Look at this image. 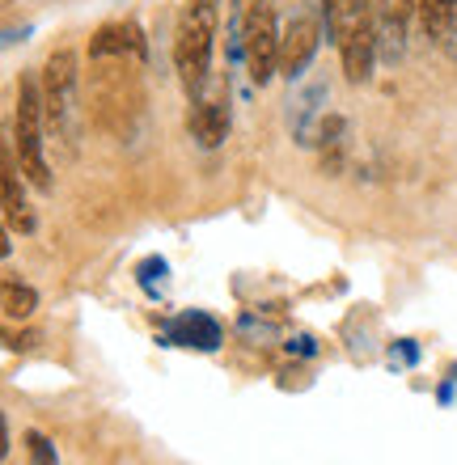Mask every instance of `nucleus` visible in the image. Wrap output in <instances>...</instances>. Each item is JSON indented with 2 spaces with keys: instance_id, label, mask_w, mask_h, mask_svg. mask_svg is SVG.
Wrapping results in <instances>:
<instances>
[{
  "instance_id": "nucleus-1",
  "label": "nucleus",
  "mask_w": 457,
  "mask_h": 465,
  "mask_svg": "<svg viewBox=\"0 0 457 465\" xmlns=\"http://www.w3.org/2000/svg\"><path fill=\"white\" fill-rule=\"evenodd\" d=\"M326 35L343 55V73L352 85H364L377 64V17L373 0H322Z\"/></svg>"
},
{
  "instance_id": "nucleus-2",
  "label": "nucleus",
  "mask_w": 457,
  "mask_h": 465,
  "mask_svg": "<svg viewBox=\"0 0 457 465\" xmlns=\"http://www.w3.org/2000/svg\"><path fill=\"white\" fill-rule=\"evenodd\" d=\"M216 0H186V9L178 13V30H174V68L183 76L186 94L212 81V51H216Z\"/></svg>"
},
{
  "instance_id": "nucleus-3",
  "label": "nucleus",
  "mask_w": 457,
  "mask_h": 465,
  "mask_svg": "<svg viewBox=\"0 0 457 465\" xmlns=\"http://www.w3.org/2000/svg\"><path fill=\"white\" fill-rule=\"evenodd\" d=\"M47 111H43V89L38 81L17 85V119H13V153L22 161V173L38 191H51V165H47Z\"/></svg>"
},
{
  "instance_id": "nucleus-4",
  "label": "nucleus",
  "mask_w": 457,
  "mask_h": 465,
  "mask_svg": "<svg viewBox=\"0 0 457 465\" xmlns=\"http://www.w3.org/2000/svg\"><path fill=\"white\" fill-rule=\"evenodd\" d=\"M242 60L254 85H267L280 73V30H275V13L267 0L246 5L242 17Z\"/></svg>"
},
{
  "instance_id": "nucleus-5",
  "label": "nucleus",
  "mask_w": 457,
  "mask_h": 465,
  "mask_svg": "<svg viewBox=\"0 0 457 465\" xmlns=\"http://www.w3.org/2000/svg\"><path fill=\"white\" fill-rule=\"evenodd\" d=\"M76 85H81V73H76V55L73 51H51L47 64H43V111H47V127L55 135H73L76 123Z\"/></svg>"
},
{
  "instance_id": "nucleus-6",
  "label": "nucleus",
  "mask_w": 457,
  "mask_h": 465,
  "mask_svg": "<svg viewBox=\"0 0 457 465\" xmlns=\"http://www.w3.org/2000/svg\"><path fill=\"white\" fill-rule=\"evenodd\" d=\"M186 127L204 148H221L224 135H229V81L212 76L208 85L191 94V114H186Z\"/></svg>"
},
{
  "instance_id": "nucleus-7",
  "label": "nucleus",
  "mask_w": 457,
  "mask_h": 465,
  "mask_svg": "<svg viewBox=\"0 0 457 465\" xmlns=\"http://www.w3.org/2000/svg\"><path fill=\"white\" fill-rule=\"evenodd\" d=\"M326 102H331V85L326 81H309L301 94H293L288 102V132L301 148H313L326 123Z\"/></svg>"
},
{
  "instance_id": "nucleus-8",
  "label": "nucleus",
  "mask_w": 457,
  "mask_h": 465,
  "mask_svg": "<svg viewBox=\"0 0 457 465\" xmlns=\"http://www.w3.org/2000/svg\"><path fill=\"white\" fill-rule=\"evenodd\" d=\"M161 343L165 347H186V351H216L224 343L221 322L204 313V309H191V313H174L161 331Z\"/></svg>"
},
{
  "instance_id": "nucleus-9",
  "label": "nucleus",
  "mask_w": 457,
  "mask_h": 465,
  "mask_svg": "<svg viewBox=\"0 0 457 465\" xmlns=\"http://www.w3.org/2000/svg\"><path fill=\"white\" fill-rule=\"evenodd\" d=\"M318 43H322V25L313 17H305V13L293 17L284 25V35H280V73L288 81H301L305 68L313 64V55H318Z\"/></svg>"
},
{
  "instance_id": "nucleus-10",
  "label": "nucleus",
  "mask_w": 457,
  "mask_h": 465,
  "mask_svg": "<svg viewBox=\"0 0 457 465\" xmlns=\"http://www.w3.org/2000/svg\"><path fill=\"white\" fill-rule=\"evenodd\" d=\"M420 9V0H373V17H377V55L385 64H398L407 51V22Z\"/></svg>"
},
{
  "instance_id": "nucleus-11",
  "label": "nucleus",
  "mask_w": 457,
  "mask_h": 465,
  "mask_svg": "<svg viewBox=\"0 0 457 465\" xmlns=\"http://www.w3.org/2000/svg\"><path fill=\"white\" fill-rule=\"evenodd\" d=\"M89 55L94 60H106V55H136V60H144V35H140L136 22H111L89 38Z\"/></svg>"
},
{
  "instance_id": "nucleus-12",
  "label": "nucleus",
  "mask_w": 457,
  "mask_h": 465,
  "mask_svg": "<svg viewBox=\"0 0 457 465\" xmlns=\"http://www.w3.org/2000/svg\"><path fill=\"white\" fill-rule=\"evenodd\" d=\"M5 224L13 232H35V216L25 208V195H22V183H17V170H13V153H5Z\"/></svg>"
},
{
  "instance_id": "nucleus-13",
  "label": "nucleus",
  "mask_w": 457,
  "mask_h": 465,
  "mask_svg": "<svg viewBox=\"0 0 457 465\" xmlns=\"http://www.w3.org/2000/svg\"><path fill=\"white\" fill-rule=\"evenodd\" d=\"M420 22H423V30H428L436 43L453 38V30H457V0H420Z\"/></svg>"
},
{
  "instance_id": "nucleus-14",
  "label": "nucleus",
  "mask_w": 457,
  "mask_h": 465,
  "mask_svg": "<svg viewBox=\"0 0 457 465\" xmlns=\"http://www.w3.org/2000/svg\"><path fill=\"white\" fill-rule=\"evenodd\" d=\"M0 305H5V318L17 322V318H30L38 309V292L30 288V283H22L17 275H5V283H0Z\"/></svg>"
},
{
  "instance_id": "nucleus-15",
  "label": "nucleus",
  "mask_w": 457,
  "mask_h": 465,
  "mask_svg": "<svg viewBox=\"0 0 457 465\" xmlns=\"http://www.w3.org/2000/svg\"><path fill=\"white\" fill-rule=\"evenodd\" d=\"M165 280H170V262H165L161 254H149V258H144V262L136 267V283L153 296V301L165 292Z\"/></svg>"
},
{
  "instance_id": "nucleus-16",
  "label": "nucleus",
  "mask_w": 457,
  "mask_h": 465,
  "mask_svg": "<svg viewBox=\"0 0 457 465\" xmlns=\"http://www.w3.org/2000/svg\"><path fill=\"white\" fill-rule=\"evenodd\" d=\"M25 453H30L35 465H55L60 461V457H55V444H51L43 431H25Z\"/></svg>"
},
{
  "instance_id": "nucleus-17",
  "label": "nucleus",
  "mask_w": 457,
  "mask_h": 465,
  "mask_svg": "<svg viewBox=\"0 0 457 465\" xmlns=\"http://www.w3.org/2000/svg\"><path fill=\"white\" fill-rule=\"evenodd\" d=\"M415 360H420V343H415V339H398V343L390 347V364L411 368Z\"/></svg>"
},
{
  "instance_id": "nucleus-18",
  "label": "nucleus",
  "mask_w": 457,
  "mask_h": 465,
  "mask_svg": "<svg viewBox=\"0 0 457 465\" xmlns=\"http://www.w3.org/2000/svg\"><path fill=\"white\" fill-rule=\"evenodd\" d=\"M288 351H297V355H313L318 347L309 343V339H293V343H288Z\"/></svg>"
},
{
  "instance_id": "nucleus-19",
  "label": "nucleus",
  "mask_w": 457,
  "mask_h": 465,
  "mask_svg": "<svg viewBox=\"0 0 457 465\" xmlns=\"http://www.w3.org/2000/svg\"><path fill=\"white\" fill-rule=\"evenodd\" d=\"M436 398H441V406H449V402H453V377H449L445 385H441V393H436Z\"/></svg>"
}]
</instances>
